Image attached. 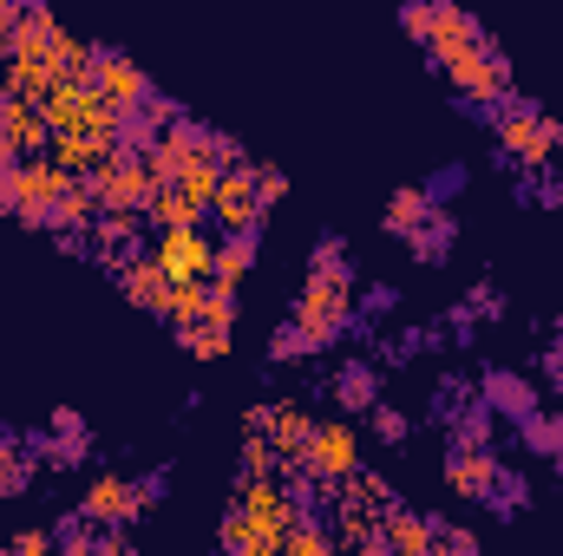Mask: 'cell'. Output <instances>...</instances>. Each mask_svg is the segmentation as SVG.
I'll list each match as a JSON object with an SVG mask.
<instances>
[{
  "label": "cell",
  "instance_id": "obj_1",
  "mask_svg": "<svg viewBox=\"0 0 563 556\" xmlns=\"http://www.w3.org/2000/svg\"><path fill=\"white\" fill-rule=\"evenodd\" d=\"M354 321H361V294H354V269H347V249H341V236H321L314 243V256H308V281H301V294H295V341H301V354H321V347H334L341 334H354Z\"/></svg>",
  "mask_w": 563,
  "mask_h": 556
},
{
  "label": "cell",
  "instance_id": "obj_2",
  "mask_svg": "<svg viewBox=\"0 0 563 556\" xmlns=\"http://www.w3.org/2000/svg\"><path fill=\"white\" fill-rule=\"evenodd\" d=\"M432 73L459 92V105H472L478 119H492L505 99H511V59L492 46V33L485 40H465V46H452V53H432Z\"/></svg>",
  "mask_w": 563,
  "mask_h": 556
},
{
  "label": "cell",
  "instance_id": "obj_3",
  "mask_svg": "<svg viewBox=\"0 0 563 556\" xmlns=\"http://www.w3.org/2000/svg\"><path fill=\"white\" fill-rule=\"evenodd\" d=\"M73 184H79V177H73L53 151L20 157V164L0 177V216H20L26 230H53V210H59V197H66Z\"/></svg>",
  "mask_w": 563,
  "mask_h": 556
},
{
  "label": "cell",
  "instance_id": "obj_4",
  "mask_svg": "<svg viewBox=\"0 0 563 556\" xmlns=\"http://www.w3.org/2000/svg\"><path fill=\"white\" fill-rule=\"evenodd\" d=\"M492 138H498V151H505L511 164L544 170V157L563 144V125L558 119H544L538 105H525V99H505V105L492 112Z\"/></svg>",
  "mask_w": 563,
  "mask_h": 556
},
{
  "label": "cell",
  "instance_id": "obj_5",
  "mask_svg": "<svg viewBox=\"0 0 563 556\" xmlns=\"http://www.w3.org/2000/svg\"><path fill=\"white\" fill-rule=\"evenodd\" d=\"M400 26L426 46V59H432V53H452V46H465V40H485V26H478L459 0H407V7H400Z\"/></svg>",
  "mask_w": 563,
  "mask_h": 556
},
{
  "label": "cell",
  "instance_id": "obj_6",
  "mask_svg": "<svg viewBox=\"0 0 563 556\" xmlns=\"http://www.w3.org/2000/svg\"><path fill=\"white\" fill-rule=\"evenodd\" d=\"M92 190H99V210H151L157 170H151L144 151H125V144H119V151L92 170Z\"/></svg>",
  "mask_w": 563,
  "mask_h": 556
},
{
  "label": "cell",
  "instance_id": "obj_7",
  "mask_svg": "<svg viewBox=\"0 0 563 556\" xmlns=\"http://www.w3.org/2000/svg\"><path fill=\"white\" fill-rule=\"evenodd\" d=\"M157 498H164V478H119V471H106V478H92V491L79 498V511L92 524H139Z\"/></svg>",
  "mask_w": 563,
  "mask_h": 556
},
{
  "label": "cell",
  "instance_id": "obj_8",
  "mask_svg": "<svg viewBox=\"0 0 563 556\" xmlns=\"http://www.w3.org/2000/svg\"><path fill=\"white\" fill-rule=\"evenodd\" d=\"M210 216L223 223V236H256L263 230V197H256V164H223L217 190H210Z\"/></svg>",
  "mask_w": 563,
  "mask_h": 556
},
{
  "label": "cell",
  "instance_id": "obj_9",
  "mask_svg": "<svg viewBox=\"0 0 563 556\" xmlns=\"http://www.w3.org/2000/svg\"><path fill=\"white\" fill-rule=\"evenodd\" d=\"M151 256L164 263V276L170 281H203L210 276V263H217V243H210L197 223H164L157 243H151Z\"/></svg>",
  "mask_w": 563,
  "mask_h": 556
},
{
  "label": "cell",
  "instance_id": "obj_10",
  "mask_svg": "<svg viewBox=\"0 0 563 556\" xmlns=\"http://www.w3.org/2000/svg\"><path fill=\"white\" fill-rule=\"evenodd\" d=\"M301 465H308V478L341 485V478L361 465V438H354V425H314L308 445H301Z\"/></svg>",
  "mask_w": 563,
  "mask_h": 556
},
{
  "label": "cell",
  "instance_id": "obj_11",
  "mask_svg": "<svg viewBox=\"0 0 563 556\" xmlns=\"http://www.w3.org/2000/svg\"><path fill=\"white\" fill-rule=\"evenodd\" d=\"M498 478H505V465L492 458V445H452V452H445V485H452L459 498H478V504H492Z\"/></svg>",
  "mask_w": 563,
  "mask_h": 556
},
{
  "label": "cell",
  "instance_id": "obj_12",
  "mask_svg": "<svg viewBox=\"0 0 563 556\" xmlns=\"http://www.w3.org/2000/svg\"><path fill=\"white\" fill-rule=\"evenodd\" d=\"M92 86H99V92H106V99H112L125 119L139 112L151 92H157V86H151V73H144L139 59H125V53H99V66H92Z\"/></svg>",
  "mask_w": 563,
  "mask_h": 556
},
{
  "label": "cell",
  "instance_id": "obj_13",
  "mask_svg": "<svg viewBox=\"0 0 563 556\" xmlns=\"http://www.w3.org/2000/svg\"><path fill=\"white\" fill-rule=\"evenodd\" d=\"M112 276H119V288H125V301H132V308H144V314H164V308H170V288H177V281L164 276V263H157L151 249L125 256Z\"/></svg>",
  "mask_w": 563,
  "mask_h": 556
},
{
  "label": "cell",
  "instance_id": "obj_14",
  "mask_svg": "<svg viewBox=\"0 0 563 556\" xmlns=\"http://www.w3.org/2000/svg\"><path fill=\"white\" fill-rule=\"evenodd\" d=\"M0 132L20 144V157H40L53 144V125H46L40 99H26V92H0Z\"/></svg>",
  "mask_w": 563,
  "mask_h": 556
},
{
  "label": "cell",
  "instance_id": "obj_15",
  "mask_svg": "<svg viewBox=\"0 0 563 556\" xmlns=\"http://www.w3.org/2000/svg\"><path fill=\"white\" fill-rule=\"evenodd\" d=\"M250 432H269L282 458H301V445H308L314 419L301 413V407H256V413H250Z\"/></svg>",
  "mask_w": 563,
  "mask_h": 556
},
{
  "label": "cell",
  "instance_id": "obj_16",
  "mask_svg": "<svg viewBox=\"0 0 563 556\" xmlns=\"http://www.w3.org/2000/svg\"><path fill=\"white\" fill-rule=\"evenodd\" d=\"M380 537H387L394 556H426V551H439V518H420V511L400 504V511L380 524Z\"/></svg>",
  "mask_w": 563,
  "mask_h": 556
},
{
  "label": "cell",
  "instance_id": "obj_17",
  "mask_svg": "<svg viewBox=\"0 0 563 556\" xmlns=\"http://www.w3.org/2000/svg\"><path fill=\"white\" fill-rule=\"evenodd\" d=\"M478 393H485V407H492V413L518 419V425L538 413V387H531V380H518V374H485V387H478Z\"/></svg>",
  "mask_w": 563,
  "mask_h": 556
},
{
  "label": "cell",
  "instance_id": "obj_18",
  "mask_svg": "<svg viewBox=\"0 0 563 556\" xmlns=\"http://www.w3.org/2000/svg\"><path fill=\"white\" fill-rule=\"evenodd\" d=\"M217 544H223V551H236V556H276V551H282V537H276V531L250 524V518H243L236 504H230V518L217 524Z\"/></svg>",
  "mask_w": 563,
  "mask_h": 556
},
{
  "label": "cell",
  "instance_id": "obj_19",
  "mask_svg": "<svg viewBox=\"0 0 563 556\" xmlns=\"http://www.w3.org/2000/svg\"><path fill=\"white\" fill-rule=\"evenodd\" d=\"M334 400H341L347 413H374V400H380V380H374V367H367V360H347V367L334 374Z\"/></svg>",
  "mask_w": 563,
  "mask_h": 556
},
{
  "label": "cell",
  "instance_id": "obj_20",
  "mask_svg": "<svg viewBox=\"0 0 563 556\" xmlns=\"http://www.w3.org/2000/svg\"><path fill=\"white\" fill-rule=\"evenodd\" d=\"M334 551V524H321V511H301L282 531V556H328Z\"/></svg>",
  "mask_w": 563,
  "mask_h": 556
},
{
  "label": "cell",
  "instance_id": "obj_21",
  "mask_svg": "<svg viewBox=\"0 0 563 556\" xmlns=\"http://www.w3.org/2000/svg\"><path fill=\"white\" fill-rule=\"evenodd\" d=\"M250 269H256V236H223V243H217V263H210L217 288H236Z\"/></svg>",
  "mask_w": 563,
  "mask_h": 556
},
{
  "label": "cell",
  "instance_id": "obj_22",
  "mask_svg": "<svg viewBox=\"0 0 563 556\" xmlns=\"http://www.w3.org/2000/svg\"><path fill=\"white\" fill-rule=\"evenodd\" d=\"M432 210H439V203H432V190L413 184V190H394V197H387V216H380V223H387L394 236H407V230H420Z\"/></svg>",
  "mask_w": 563,
  "mask_h": 556
},
{
  "label": "cell",
  "instance_id": "obj_23",
  "mask_svg": "<svg viewBox=\"0 0 563 556\" xmlns=\"http://www.w3.org/2000/svg\"><path fill=\"white\" fill-rule=\"evenodd\" d=\"M407 243H413V263H445L452 256V216L432 210L420 230H407Z\"/></svg>",
  "mask_w": 563,
  "mask_h": 556
},
{
  "label": "cell",
  "instance_id": "obj_24",
  "mask_svg": "<svg viewBox=\"0 0 563 556\" xmlns=\"http://www.w3.org/2000/svg\"><path fill=\"white\" fill-rule=\"evenodd\" d=\"M197 327L230 334V327H236V288H203V314H197ZM197 327H190V334H197ZM190 334H184V341H190ZM184 341H177V347H184Z\"/></svg>",
  "mask_w": 563,
  "mask_h": 556
},
{
  "label": "cell",
  "instance_id": "obj_25",
  "mask_svg": "<svg viewBox=\"0 0 563 556\" xmlns=\"http://www.w3.org/2000/svg\"><path fill=\"white\" fill-rule=\"evenodd\" d=\"M92 537H99V531H92V518H86L79 504L53 524V551H66V556H92Z\"/></svg>",
  "mask_w": 563,
  "mask_h": 556
},
{
  "label": "cell",
  "instance_id": "obj_26",
  "mask_svg": "<svg viewBox=\"0 0 563 556\" xmlns=\"http://www.w3.org/2000/svg\"><path fill=\"white\" fill-rule=\"evenodd\" d=\"M452 445H492V407L452 419Z\"/></svg>",
  "mask_w": 563,
  "mask_h": 556
},
{
  "label": "cell",
  "instance_id": "obj_27",
  "mask_svg": "<svg viewBox=\"0 0 563 556\" xmlns=\"http://www.w3.org/2000/svg\"><path fill=\"white\" fill-rule=\"evenodd\" d=\"M256 197H263V210H276L282 197H288V177H282L276 164H256Z\"/></svg>",
  "mask_w": 563,
  "mask_h": 556
},
{
  "label": "cell",
  "instance_id": "obj_28",
  "mask_svg": "<svg viewBox=\"0 0 563 556\" xmlns=\"http://www.w3.org/2000/svg\"><path fill=\"white\" fill-rule=\"evenodd\" d=\"M374 432H380L387 445H400V438L413 432V419H407V413H394V407H380V400H374Z\"/></svg>",
  "mask_w": 563,
  "mask_h": 556
},
{
  "label": "cell",
  "instance_id": "obj_29",
  "mask_svg": "<svg viewBox=\"0 0 563 556\" xmlns=\"http://www.w3.org/2000/svg\"><path fill=\"white\" fill-rule=\"evenodd\" d=\"M465 308H472V321H485V314L498 321V314H505V294H498V288H472V301H465Z\"/></svg>",
  "mask_w": 563,
  "mask_h": 556
},
{
  "label": "cell",
  "instance_id": "obj_30",
  "mask_svg": "<svg viewBox=\"0 0 563 556\" xmlns=\"http://www.w3.org/2000/svg\"><path fill=\"white\" fill-rule=\"evenodd\" d=\"M439 551H459V556H472V551H478V537H472L465 524H439Z\"/></svg>",
  "mask_w": 563,
  "mask_h": 556
},
{
  "label": "cell",
  "instance_id": "obj_31",
  "mask_svg": "<svg viewBox=\"0 0 563 556\" xmlns=\"http://www.w3.org/2000/svg\"><path fill=\"white\" fill-rule=\"evenodd\" d=\"M7 551H13V556H46V551H53V531H20Z\"/></svg>",
  "mask_w": 563,
  "mask_h": 556
},
{
  "label": "cell",
  "instance_id": "obj_32",
  "mask_svg": "<svg viewBox=\"0 0 563 556\" xmlns=\"http://www.w3.org/2000/svg\"><path fill=\"white\" fill-rule=\"evenodd\" d=\"M394 301H400V288H387V281H374V288L361 294V314H387Z\"/></svg>",
  "mask_w": 563,
  "mask_h": 556
},
{
  "label": "cell",
  "instance_id": "obj_33",
  "mask_svg": "<svg viewBox=\"0 0 563 556\" xmlns=\"http://www.w3.org/2000/svg\"><path fill=\"white\" fill-rule=\"evenodd\" d=\"M13 164H20V144L7 138V132H0V177H7V170H13Z\"/></svg>",
  "mask_w": 563,
  "mask_h": 556
},
{
  "label": "cell",
  "instance_id": "obj_34",
  "mask_svg": "<svg viewBox=\"0 0 563 556\" xmlns=\"http://www.w3.org/2000/svg\"><path fill=\"white\" fill-rule=\"evenodd\" d=\"M531 197H544L551 210H563V184H531Z\"/></svg>",
  "mask_w": 563,
  "mask_h": 556
},
{
  "label": "cell",
  "instance_id": "obj_35",
  "mask_svg": "<svg viewBox=\"0 0 563 556\" xmlns=\"http://www.w3.org/2000/svg\"><path fill=\"white\" fill-rule=\"evenodd\" d=\"M13 53V20H7V7H0V59Z\"/></svg>",
  "mask_w": 563,
  "mask_h": 556
}]
</instances>
